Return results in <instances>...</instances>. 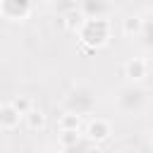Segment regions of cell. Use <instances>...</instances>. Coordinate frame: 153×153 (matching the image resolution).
Masks as SVG:
<instances>
[{
  "mask_svg": "<svg viewBox=\"0 0 153 153\" xmlns=\"http://www.w3.org/2000/svg\"><path fill=\"white\" fill-rule=\"evenodd\" d=\"M146 31V19L141 14H127L122 19V33L127 38H134V36H141Z\"/></svg>",
  "mask_w": 153,
  "mask_h": 153,
  "instance_id": "cell-6",
  "label": "cell"
},
{
  "mask_svg": "<svg viewBox=\"0 0 153 153\" xmlns=\"http://www.w3.org/2000/svg\"><path fill=\"white\" fill-rule=\"evenodd\" d=\"M84 19H86V17H84V12H81L79 7H72V10L62 17V24H65L67 29H72V31H79V26L84 24Z\"/></svg>",
  "mask_w": 153,
  "mask_h": 153,
  "instance_id": "cell-10",
  "label": "cell"
},
{
  "mask_svg": "<svg viewBox=\"0 0 153 153\" xmlns=\"http://www.w3.org/2000/svg\"><path fill=\"white\" fill-rule=\"evenodd\" d=\"M33 12V5L26 2V0H2L0 2V14L2 19L12 22V24H22L31 17Z\"/></svg>",
  "mask_w": 153,
  "mask_h": 153,
  "instance_id": "cell-2",
  "label": "cell"
},
{
  "mask_svg": "<svg viewBox=\"0 0 153 153\" xmlns=\"http://www.w3.org/2000/svg\"><path fill=\"white\" fill-rule=\"evenodd\" d=\"M84 134H86V141H88V143H103V141L110 139L112 124H110L105 117H93V120H88Z\"/></svg>",
  "mask_w": 153,
  "mask_h": 153,
  "instance_id": "cell-3",
  "label": "cell"
},
{
  "mask_svg": "<svg viewBox=\"0 0 153 153\" xmlns=\"http://www.w3.org/2000/svg\"><path fill=\"white\" fill-rule=\"evenodd\" d=\"M60 148L62 151H72V148H76L79 143H81V134L79 131H60Z\"/></svg>",
  "mask_w": 153,
  "mask_h": 153,
  "instance_id": "cell-11",
  "label": "cell"
},
{
  "mask_svg": "<svg viewBox=\"0 0 153 153\" xmlns=\"http://www.w3.org/2000/svg\"><path fill=\"white\" fill-rule=\"evenodd\" d=\"M79 50H81V55H93L96 53V48H88V45H81Z\"/></svg>",
  "mask_w": 153,
  "mask_h": 153,
  "instance_id": "cell-15",
  "label": "cell"
},
{
  "mask_svg": "<svg viewBox=\"0 0 153 153\" xmlns=\"http://www.w3.org/2000/svg\"><path fill=\"white\" fill-rule=\"evenodd\" d=\"M79 127H81V115H76V112H69L67 110L57 120V129L60 131H79Z\"/></svg>",
  "mask_w": 153,
  "mask_h": 153,
  "instance_id": "cell-8",
  "label": "cell"
},
{
  "mask_svg": "<svg viewBox=\"0 0 153 153\" xmlns=\"http://www.w3.org/2000/svg\"><path fill=\"white\" fill-rule=\"evenodd\" d=\"M84 153H103V151H100V146H98V143H91V146H88Z\"/></svg>",
  "mask_w": 153,
  "mask_h": 153,
  "instance_id": "cell-14",
  "label": "cell"
},
{
  "mask_svg": "<svg viewBox=\"0 0 153 153\" xmlns=\"http://www.w3.org/2000/svg\"><path fill=\"white\" fill-rule=\"evenodd\" d=\"M12 105L17 108V112H19L22 117H26V115L33 110V100H31L29 96H24V93H17V96H12Z\"/></svg>",
  "mask_w": 153,
  "mask_h": 153,
  "instance_id": "cell-13",
  "label": "cell"
},
{
  "mask_svg": "<svg viewBox=\"0 0 153 153\" xmlns=\"http://www.w3.org/2000/svg\"><path fill=\"white\" fill-rule=\"evenodd\" d=\"M124 100H131L134 103V112H139L143 105H146V93L141 88H124L117 98V103H124Z\"/></svg>",
  "mask_w": 153,
  "mask_h": 153,
  "instance_id": "cell-7",
  "label": "cell"
},
{
  "mask_svg": "<svg viewBox=\"0 0 153 153\" xmlns=\"http://www.w3.org/2000/svg\"><path fill=\"white\" fill-rule=\"evenodd\" d=\"M79 10L84 12V17H103V12L110 10L108 2H84L79 5Z\"/></svg>",
  "mask_w": 153,
  "mask_h": 153,
  "instance_id": "cell-12",
  "label": "cell"
},
{
  "mask_svg": "<svg viewBox=\"0 0 153 153\" xmlns=\"http://www.w3.org/2000/svg\"><path fill=\"white\" fill-rule=\"evenodd\" d=\"M122 72L129 81H143L148 76V62H146V57H129L124 62Z\"/></svg>",
  "mask_w": 153,
  "mask_h": 153,
  "instance_id": "cell-4",
  "label": "cell"
},
{
  "mask_svg": "<svg viewBox=\"0 0 153 153\" xmlns=\"http://www.w3.org/2000/svg\"><path fill=\"white\" fill-rule=\"evenodd\" d=\"M76 36H79L81 45H88V48L98 50L110 41V22L105 17H86L84 24L79 26Z\"/></svg>",
  "mask_w": 153,
  "mask_h": 153,
  "instance_id": "cell-1",
  "label": "cell"
},
{
  "mask_svg": "<svg viewBox=\"0 0 153 153\" xmlns=\"http://www.w3.org/2000/svg\"><path fill=\"white\" fill-rule=\"evenodd\" d=\"M22 120H24V117L17 112V108L12 105V100H5V103L0 105V129H2V131H14Z\"/></svg>",
  "mask_w": 153,
  "mask_h": 153,
  "instance_id": "cell-5",
  "label": "cell"
},
{
  "mask_svg": "<svg viewBox=\"0 0 153 153\" xmlns=\"http://www.w3.org/2000/svg\"><path fill=\"white\" fill-rule=\"evenodd\" d=\"M24 122H26V127H29L31 131H41V129L45 127V112H43L41 108H33V110L24 117Z\"/></svg>",
  "mask_w": 153,
  "mask_h": 153,
  "instance_id": "cell-9",
  "label": "cell"
}]
</instances>
